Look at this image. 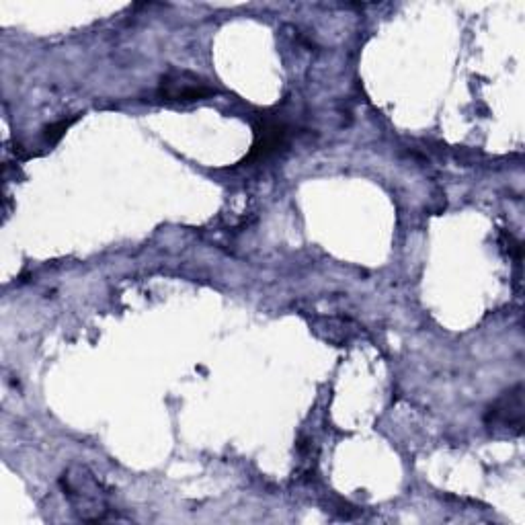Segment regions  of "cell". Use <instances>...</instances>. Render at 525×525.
I'll return each mask as SVG.
<instances>
[{
	"label": "cell",
	"instance_id": "1",
	"mask_svg": "<svg viewBox=\"0 0 525 525\" xmlns=\"http://www.w3.org/2000/svg\"><path fill=\"white\" fill-rule=\"evenodd\" d=\"M64 495L72 503L74 511L85 521H105L111 519V507L107 495L103 493L101 482L87 470L78 468L76 474H64Z\"/></svg>",
	"mask_w": 525,
	"mask_h": 525
},
{
	"label": "cell",
	"instance_id": "4",
	"mask_svg": "<svg viewBox=\"0 0 525 525\" xmlns=\"http://www.w3.org/2000/svg\"><path fill=\"white\" fill-rule=\"evenodd\" d=\"M286 136H288V130L284 124H277V121H263V126L257 130L253 152L249 154L247 160H261L277 152L281 146L286 144Z\"/></svg>",
	"mask_w": 525,
	"mask_h": 525
},
{
	"label": "cell",
	"instance_id": "3",
	"mask_svg": "<svg viewBox=\"0 0 525 525\" xmlns=\"http://www.w3.org/2000/svg\"><path fill=\"white\" fill-rule=\"evenodd\" d=\"M210 95H214V89L189 72H175L165 76L158 91L160 99L173 103H193Z\"/></svg>",
	"mask_w": 525,
	"mask_h": 525
},
{
	"label": "cell",
	"instance_id": "5",
	"mask_svg": "<svg viewBox=\"0 0 525 525\" xmlns=\"http://www.w3.org/2000/svg\"><path fill=\"white\" fill-rule=\"evenodd\" d=\"M72 124H74V119H68V121H60V124L48 128V130H46L48 140H50V142H58V140L64 136V132H66Z\"/></svg>",
	"mask_w": 525,
	"mask_h": 525
},
{
	"label": "cell",
	"instance_id": "2",
	"mask_svg": "<svg viewBox=\"0 0 525 525\" xmlns=\"http://www.w3.org/2000/svg\"><path fill=\"white\" fill-rule=\"evenodd\" d=\"M523 417H525V402H523V386L517 384L511 390L503 392L484 415V423L495 433H507L509 437H517L523 433Z\"/></svg>",
	"mask_w": 525,
	"mask_h": 525
}]
</instances>
